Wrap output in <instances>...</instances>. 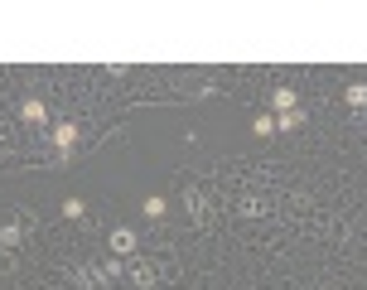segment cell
I'll use <instances>...</instances> for the list:
<instances>
[{
	"instance_id": "obj_1",
	"label": "cell",
	"mask_w": 367,
	"mask_h": 290,
	"mask_svg": "<svg viewBox=\"0 0 367 290\" xmlns=\"http://www.w3.org/2000/svg\"><path fill=\"white\" fill-rule=\"evenodd\" d=\"M29 232H34V218H15V223H5V227H0V252H15Z\"/></svg>"
},
{
	"instance_id": "obj_2",
	"label": "cell",
	"mask_w": 367,
	"mask_h": 290,
	"mask_svg": "<svg viewBox=\"0 0 367 290\" xmlns=\"http://www.w3.org/2000/svg\"><path fill=\"white\" fill-rule=\"evenodd\" d=\"M19 121H24V126H49V106H44L39 97H24V102H19Z\"/></svg>"
},
{
	"instance_id": "obj_3",
	"label": "cell",
	"mask_w": 367,
	"mask_h": 290,
	"mask_svg": "<svg viewBox=\"0 0 367 290\" xmlns=\"http://www.w3.org/2000/svg\"><path fill=\"white\" fill-rule=\"evenodd\" d=\"M78 136H83V131H78L73 121L54 126V145H58V155H63V160H73V145H78Z\"/></svg>"
},
{
	"instance_id": "obj_4",
	"label": "cell",
	"mask_w": 367,
	"mask_h": 290,
	"mask_svg": "<svg viewBox=\"0 0 367 290\" xmlns=\"http://www.w3.org/2000/svg\"><path fill=\"white\" fill-rule=\"evenodd\" d=\"M106 247H111L116 257H131V252H136L140 242H136V232H131V227H111V237H106Z\"/></svg>"
},
{
	"instance_id": "obj_5",
	"label": "cell",
	"mask_w": 367,
	"mask_h": 290,
	"mask_svg": "<svg viewBox=\"0 0 367 290\" xmlns=\"http://www.w3.org/2000/svg\"><path fill=\"white\" fill-rule=\"evenodd\" d=\"M184 203H188V218H193L198 227H208V223H213V213H208V198H203L198 189H188V193H184Z\"/></svg>"
},
{
	"instance_id": "obj_6",
	"label": "cell",
	"mask_w": 367,
	"mask_h": 290,
	"mask_svg": "<svg viewBox=\"0 0 367 290\" xmlns=\"http://www.w3.org/2000/svg\"><path fill=\"white\" fill-rule=\"evenodd\" d=\"M131 281H136L140 290L160 286V266H150V261H136V266H131Z\"/></svg>"
},
{
	"instance_id": "obj_7",
	"label": "cell",
	"mask_w": 367,
	"mask_h": 290,
	"mask_svg": "<svg viewBox=\"0 0 367 290\" xmlns=\"http://www.w3.org/2000/svg\"><path fill=\"white\" fill-rule=\"evenodd\" d=\"M271 106H275V116L300 111V97H295V88H275V92H271Z\"/></svg>"
},
{
	"instance_id": "obj_8",
	"label": "cell",
	"mask_w": 367,
	"mask_h": 290,
	"mask_svg": "<svg viewBox=\"0 0 367 290\" xmlns=\"http://www.w3.org/2000/svg\"><path fill=\"white\" fill-rule=\"evenodd\" d=\"M140 208H145V218H150V223H160V218H165V208H170V203H165V198H160V193H150V198H145V203H140Z\"/></svg>"
},
{
	"instance_id": "obj_9",
	"label": "cell",
	"mask_w": 367,
	"mask_h": 290,
	"mask_svg": "<svg viewBox=\"0 0 367 290\" xmlns=\"http://www.w3.org/2000/svg\"><path fill=\"white\" fill-rule=\"evenodd\" d=\"M304 126V111H285V116H275V131H300Z\"/></svg>"
},
{
	"instance_id": "obj_10",
	"label": "cell",
	"mask_w": 367,
	"mask_h": 290,
	"mask_svg": "<svg viewBox=\"0 0 367 290\" xmlns=\"http://www.w3.org/2000/svg\"><path fill=\"white\" fill-rule=\"evenodd\" d=\"M63 218H73V223L88 218V203H83V198H63Z\"/></svg>"
},
{
	"instance_id": "obj_11",
	"label": "cell",
	"mask_w": 367,
	"mask_h": 290,
	"mask_svg": "<svg viewBox=\"0 0 367 290\" xmlns=\"http://www.w3.org/2000/svg\"><path fill=\"white\" fill-rule=\"evenodd\" d=\"M348 106H367V83H348Z\"/></svg>"
},
{
	"instance_id": "obj_12",
	"label": "cell",
	"mask_w": 367,
	"mask_h": 290,
	"mask_svg": "<svg viewBox=\"0 0 367 290\" xmlns=\"http://www.w3.org/2000/svg\"><path fill=\"white\" fill-rule=\"evenodd\" d=\"M252 131H256V136H271V131H275V116H266V111H261V116L252 121Z\"/></svg>"
},
{
	"instance_id": "obj_13",
	"label": "cell",
	"mask_w": 367,
	"mask_h": 290,
	"mask_svg": "<svg viewBox=\"0 0 367 290\" xmlns=\"http://www.w3.org/2000/svg\"><path fill=\"white\" fill-rule=\"evenodd\" d=\"M242 213H247V218H256V213H266V203H256V198H242Z\"/></svg>"
},
{
	"instance_id": "obj_14",
	"label": "cell",
	"mask_w": 367,
	"mask_h": 290,
	"mask_svg": "<svg viewBox=\"0 0 367 290\" xmlns=\"http://www.w3.org/2000/svg\"><path fill=\"white\" fill-rule=\"evenodd\" d=\"M0 271H5V276L15 271V252H0Z\"/></svg>"
}]
</instances>
